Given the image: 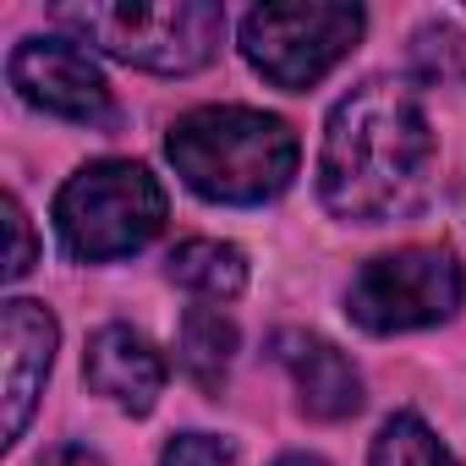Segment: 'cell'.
<instances>
[{
	"label": "cell",
	"instance_id": "cell-1",
	"mask_svg": "<svg viewBox=\"0 0 466 466\" xmlns=\"http://www.w3.org/2000/svg\"><path fill=\"white\" fill-rule=\"evenodd\" d=\"M433 170V127L406 83L373 77L351 88L324 127L319 198L335 219L384 225L422 203Z\"/></svg>",
	"mask_w": 466,
	"mask_h": 466
},
{
	"label": "cell",
	"instance_id": "cell-2",
	"mask_svg": "<svg viewBox=\"0 0 466 466\" xmlns=\"http://www.w3.org/2000/svg\"><path fill=\"white\" fill-rule=\"evenodd\" d=\"M165 154L176 176L208 203H264L280 198L297 176V132L280 116L248 105H203L187 110Z\"/></svg>",
	"mask_w": 466,
	"mask_h": 466
},
{
	"label": "cell",
	"instance_id": "cell-3",
	"mask_svg": "<svg viewBox=\"0 0 466 466\" xmlns=\"http://www.w3.org/2000/svg\"><path fill=\"white\" fill-rule=\"evenodd\" d=\"M165 187L137 159H94L56 198L61 248L77 264H110L148 248L165 230Z\"/></svg>",
	"mask_w": 466,
	"mask_h": 466
},
{
	"label": "cell",
	"instance_id": "cell-4",
	"mask_svg": "<svg viewBox=\"0 0 466 466\" xmlns=\"http://www.w3.org/2000/svg\"><path fill=\"white\" fill-rule=\"evenodd\" d=\"M77 39L110 50L143 72H198L225 39V12L214 0H165V6H56L50 12Z\"/></svg>",
	"mask_w": 466,
	"mask_h": 466
},
{
	"label": "cell",
	"instance_id": "cell-5",
	"mask_svg": "<svg viewBox=\"0 0 466 466\" xmlns=\"http://www.w3.org/2000/svg\"><path fill=\"white\" fill-rule=\"evenodd\" d=\"M362 6L335 0H291V6H253L242 23V56L286 94H308L335 72L362 39Z\"/></svg>",
	"mask_w": 466,
	"mask_h": 466
},
{
	"label": "cell",
	"instance_id": "cell-6",
	"mask_svg": "<svg viewBox=\"0 0 466 466\" xmlns=\"http://www.w3.org/2000/svg\"><path fill=\"white\" fill-rule=\"evenodd\" d=\"M466 297V269L450 248H400L373 258L346 297V313L368 335H406L450 319Z\"/></svg>",
	"mask_w": 466,
	"mask_h": 466
},
{
	"label": "cell",
	"instance_id": "cell-7",
	"mask_svg": "<svg viewBox=\"0 0 466 466\" xmlns=\"http://www.w3.org/2000/svg\"><path fill=\"white\" fill-rule=\"evenodd\" d=\"M12 88L45 110V116H61V121H77V127H99L110 121V83L105 72L88 61V50L77 39H23L12 50V66H6Z\"/></svg>",
	"mask_w": 466,
	"mask_h": 466
},
{
	"label": "cell",
	"instance_id": "cell-8",
	"mask_svg": "<svg viewBox=\"0 0 466 466\" xmlns=\"http://www.w3.org/2000/svg\"><path fill=\"white\" fill-rule=\"evenodd\" d=\"M0 340H6V444L23 439L39 395H45V379H50V362H56V319L45 302H23L12 297L0 308Z\"/></svg>",
	"mask_w": 466,
	"mask_h": 466
},
{
	"label": "cell",
	"instance_id": "cell-9",
	"mask_svg": "<svg viewBox=\"0 0 466 466\" xmlns=\"http://www.w3.org/2000/svg\"><path fill=\"white\" fill-rule=\"evenodd\" d=\"M83 379H88L94 395H105V400H116L121 411L143 417V411H154V400H159V390H165V362H159V351H154L137 329L105 324V329L88 340V351H83Z\"/></svg>",
	"mask_w": 466,
	"mask_h": 466
},
{
	"label": "cell",
	"instance_id": "cell-10",
	"mask_svg": "<svg viewBox=\"0 0 466 466\" xmlns=\"http://www.w3.org/2000/svg\"><path fill=\"white\" fill-rule=\"evenodd\" d=\"M275 357L286 362V373L297 379V395H302V411L319 417V422H340L362 406V379L357 368L346 362V351H335L324 335H308V329H280L275 335Z\"/></svg>",
	"mask_w": 466,
	"mask_h": 466
},
{
	"label": "cell",
	"instance_id": "cell-11",
	"mask_svg": "<svg viewBox=\"0 0 466 466\" xmlns=\"http://www.w3.org/2000/svg\"><path fill=\"white\" fill-rule=\"evenodd\" d=\"M170 280L198 291V297H242L248 286V258L242 248H230V242H208V237H192L170 253Z\"/></svg>",
	"mask_w": 466,
	"mask_h": 466
},
{
	"label": "cell",
	"instance_id": "cell-12",
	"mask_svg": "<svg viewBox=\"0 0 466 466\" xmlns=\"http://www.w3.org/2000/svg\"><path fill=\"white\" fill-rule=\"evenodd\" d=\"M230 351H237V324H230L219 308H187V319H181V368L203 390L225 384Z\"/></svg>",
	"mask_w": 466,
	"mask_h": 466
},
{
	"label": "cell",
	"instance_id": "cell-13",
	"mask_svg": "<svg viewBox=\"0 0 466 466\" xmlns=\"http://www.w3.org/2000/svg\"><path fill=\"white\" fill-rule=\"evenodd\" d=\"M373 466H461V461L439 444V433H433L422 417L400 411V417H390V422L379 428V439H373Z\"/></svg>",
	"mask_w": 466,
	"mask_h": 466
},
{
	"label": "cell",
	"instance_id": "cell-14",
	"mask_svg": "<svg viewBox=\"0 0 466 466\" xmlns=\"http://www.w3.org/2000/svg\"><path fill=\"white\" fill-rule=\"evenodd\" d=\"M411 66L428 77V83H461L466 77V45H461V34L450 28V23H428V28H417V39H411Z\"/></svg>",
	"mask_w": 466,
	"mask_h": 466
},
{
	"label": "cell",
	"instance_id": "cell-15",
	"mask_svg": "<svg viewBox=\"0 0 466 466\" xmlns=\"http://www.w3.org/2000/svg\"><path fill=\"white\" fill-rule=\"evenodd\" d=\"M159 466H230V444L214 433H176L165 444Z\"/></svg>",
	"mask_w": 466,
	"mask_h": 466
},
{
	"label": "cell",
	"instance_id": "cell-16",
	"mask_svg": "<svg viewBox=\"0 0 466 466\" xmlns=\"http://www.w3.org/2000/svg\"><path fill=\"white\" fill-rule=\"evenodd\" d=\"M6 230H12V258H6V280H23L34 269V230L17 198H6Z\"/></svg>",
	"mask_w": 466,
	"mask_h": 466
},
{
	"label": "cell",
	"instance_id": "cell-17",
	"mask_svg": "<svg viewBox=\"0 0 466 466\" xmlns=\"http://www.w3.org/2000/svg\"><path fill=\"white\" fill-rule=\"evenodd\" d=\"M45 466H105V461H99L94 450H83V444H66V450H56Z\"/></svg>",
	"mask_w": 466,
	"mask_h": 466
},
{
	"label": "cell",
	"instance_id": "cell-18",
	"mask_svg": "<svg viewBox=\"0 0 466 466\" xmlns=\"http://www.w3.org/2000/svg\"><path fill=\"white\" fill-rule=\"evenodd\" d=\"M280 466H324V461H313V455H286Z\"/></svg>",
	"mask_w": 466,
	"mask_h": 466
}]
</instances>
